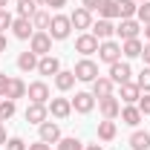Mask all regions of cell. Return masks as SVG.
<instances>
[{
  "instance_id": "obj_28",
  "label": "cell",
  "mask_w": 150,
  "mask_h": 150,
  "mask_svg": "<svg viewBox=\"0 0 150 150\" xmlns=\"http://www.w3.org/2000/svg\"><path fill=\"white\" fill-rule=\"evenodd\" d=\"M35 12H38V3H35V0H18V18L32 20V18H35Z\"/></svg>"
},
{
  "instance_id": "obj_13",
  "label": "cell",
  "mask_w": 150,
  "mask_h": 150,
  "mask_svg": "<svg viewBox=\"0 0 150 150\" xmlns=\"http://www.w3.org/2000/svg\"><path fill=\"white\" fill-rule=\"evenodd\" d=\"M38 130H40V142H46V144H58L61 142V127L55 121H43V124H38Z\"/></svg>"
},
{
  "instance_id": "obj_31",
  "label": "cell",
  "mask_w": 150,
  "mask_h": 150,
  "mask_svg": "<svg viewBox=\"0 0 150 150\" xmlns=\"http://www.w3.org/2000/svg\"><path fill=\"white\" fill-rule=\"evenodd\" d=\"M15 110H18V107H15V101H12V98H0V121L12 118V115H15Z\"/></svg>"
},
{
  "instance_id": "obj_24",
  "label": "cell",
  "mask_w": 150,
  "mask_h": 150,
  "mask_svg": "<svg viewBox=\"0 0 150 150\" xmlns=\"http://www.w3.org/2000/svg\"><path fill=\"white\" fill-rule=\"evenodd\" d=\"M130 147L133 150H150V133L147 130H136L130 136Z\"/></svg>"
},
{
  "instance_id": "obj_14",
  "label": "cell",
  "mask_w": 150,
  "mask_h": 150,
  "mask_svg": "<svg viewBox=\"0 0 150 150\" xmlns=\"http://www.w3.org/2000/svg\"><path fill=\"white\" fill-rule=\"evenodd\" d=\"M46 115H49V107L46 104H32L29 101V107H26V121L29 124H43Z\"/></svg>"
},
{
  "instance_id": "obj_38",
  "label": "cell",
  "mask_w": 150,
  "mask_h": 150,
  "mask_svg": "<svg viewBox=\"0 0 150 150\" xmlns=\"http://www.w3.org/2000/svg\"><path fill=\"white\" fill-rule=\"evenodd\" d=\"M26 150H52V144H46V142H40V139H38L35 144H26Z\"/></svg>"
},
{
  "instance_id": "obj_50",
  "label": "cell",
  "mask_w": 150,
  "mask_h": 150,
  "mask_svg": "<svg viewBox=\"0 0 150 150\" xmlns=\"http://www.w3.org/2000/svg\"><path fill=\"white\" fill-rule=\"evenodd\" d=\"M0 124H3V121H0Z\"/></svg>"
},
{
  "instance_id": "obj_33",
  "label": "cell",
  "mask_w": 150,
  "mask_h": 150,
  "mask_svg": "<svg viewBox=\"0 0 150 150\" xmlns=\"http://www.w3.org/2000/svg\"><path fill=\"white\" fill-rule=\"evenodd\" d=\"M58 150H84V144H81L75 136H69V139H61V142H58Z\"/></svg>"
},
{
  "instance_id": "obj_41",
  "label": "cell",
  "mask_w": 150,
  "mask_h": 150,
  "mask_svg": "<svg viewBox=\"0 0 150 150\" xmlns=\"http://www.w3.org/2000/svg\"><path fill=\"white\" fill-rule=\"evenodd\" d=\"M81 6H84V9H90V12H93V9H98V6H101V0H84V3H81Z\"/></svg>"
},
{
  "instance_id": "obj_8",
  "label": "cell",
  "mask_w": 150,
  "mask_h": 150,
  "mask_svg": "<svg viewBox=\"0 0 150 150\" xmlns=\"http://www.w3.org/2000/svg\"><path fill=\"white\" fill-rule=\"evenodd\" d=\"M98 38L93 35V32H84V35L75 38V52H81V55H93V52H98Z\"/></svg>"
},
{
  "instance_id": "obj_48",
  "label": "cell",
  "mask_w": 150,
  "mask_h": 150,
  "mask_svg": "<svg viewBox=\"0 0 150 150\" xmlns=\"http://www.w3.org/2000/svg\"><path fill=\"white\" fill-rule=\"evenodd\" d=\"M35 3H38V6H40V3H43V6H46V0H35Z\"/></svg>"
},
{
  "instance_id": "obj_43",
  "label": "cell",
  "mask_w": 150,
  "mask_h": 150,
  "mask_svg": "<svg viewBox=\"0 0 150 150\" xmlns=\"http://www.w3.org/2000/svg\"><path fill=\"white\" fill-rule=\"evenodd\" d=\"M6 142H9V139H6V127L0 124V144H6Z\"/></svg>"
},
{
  "instance_id": "obj_7",
  "label": "cell",
  "mask_w": 150,
  "mask_h": 150,
  "mask_svg": "<svg viewBox=\"0 0 150 150\" xmlns=\"http://www.w3.org/2000/svg\"><path fill=\"white\" fill-rule=\"evenodd\" d=\"M46 107L52 112V118H58V121H64V118L72 115V101H69V98H49Z\"/></svg>"
},
{
  "instance_id": "obj_6",
  "label": "cell",
  "mask_w": 150,
  "mask_h": 150,
  "mask_svg": "<svg viewBox=\"0 0 150 150\" xmlns=\"http://www.w3.org/2000/svg\"><path fill=\"white\" fill-rule=\"evenodd\" d=\"M26 95L32 104H49V84L46 81H32L26 87Z\"/></svg>"
},
{
  "instance_id": "obj_2",
  "label": "cell",
  "mask_w": 150,
  "mask_h": 150,
  "mask_svg": "<svg viewBox=\"0 0 150 150\" xmlns=\"http://www.w3.org/2000/svg\"><path fill=\"white\" fill-rule=\"evenodd\" d=\"M75 78L78 81H84V84H93L95 78H98V64L95 61H90V58H81L78 64H75Z\"/></svg>"
},
{
  "instance_id": "obj_16",
  "label": "cell",
  "mask_w": 150,
  "mask_h": 150,
  "mask_svg": "<svg viewBox=\"0 0 150 150\" xmlns=\"http://www.w3.org/2000/svg\"><path fill=\"white\" fill-rule=\"evenodd\" d=\"M98 40H110L112 35H115V26H112V20H104V18H98L93 23V29H90Z\"/></svg>"
},
{
  "instance_id": "obj_22",
  "label": "cell",
  "mask_w": 150,
  "mask_h": 150,
  "mask_svg": "<svg viewBox=\"0 0 150 150\" xmlns=\"http://www.w3.org/2000/svg\"><path fill=\"white\" fill-rule=\"evenodd\" d=\"M118 115H121V121H124V124H130V127H136V124L142 121V110H139L136 104H127V107H121V112H118Z\"/></svg>"
},
{
  "instance_id": "obj_19",
  "label": "cell",
  "mask_w": 150,
  "mask_h": 150,
  "mask_svg": "<svg viewBox=\"0 0 150 150\" xmlns=\"http://www.w3.org/2000/svg\"><path fill=\"white\" fill-rule=\"evenodd\" d=\"M118 90H121V101H124V104H139V98H142V90H139V84L127 81V84H121Z\"/></svg>"
},
{
  "instance_id": "obj_49",
  "label": "cell",
  "mask_w": 150,
  "mask_h": 150,
  "mask_svg": "<svg viewBox=\"0 0 150 150\" xmlns=\"http://www.w3.org/2000/svg\"><path fill=\"white\" fill-rule=\"evenodd\" d=\"M136 3H147V0H136Z\"/></svg>"
},
{
  "instance_id": "obj_9",
  "label": "cell",
  "mask_w": 150,
  "mask_h": 150,
  "mask_svg": "<svg viewBox=\"0 0 150 150\" xmlns=\"http://www.w3.org/2000/svg\"><path fill=\"white\" fill-rule=\"evenodd\" d=\"M98 112L104 115V118H118V112H121V101L115 98V95H107V98H98Z\"/></svg>"
},
{
  "instance_id": "obj_44",
  "label": "cell",
  "mask_w": 150,
  "mask_h": 150,
  "mask_svg": "<svg viewBox=\"0 0 150 150\" xmlns=\"http://www.w3.org/2000/svg\"><path fill=\"white\" fill-rule=\"evenodd\" d=\"M0 52H6V35H0Z\"/></svg>"
},
{
  "instance_id": "obj_39",
  "label": "cell",
  "mask_w": 150,
  "mask_h": 150,
  "mask_svg": "<svg viewBox=\"0 0 150 150\" xmlns=\"http://www.w3.org/2000/svg\"><path fill=\"white\" fill-rule=\"evenodd\" d=\"M6 87H9V75H0V98H6Z\"/></svg>"
},
{
  "instance_id": "obj_29",
  "label": "cell",
  "mask_w": 150,
  "mask_h": 150,
  "mask_svg": "<svg viewBox=\"0 0 150 150\" xmlns=\"http://www.w3.org/2000/svg\"><path fill=\"white\" fill-rule=\"evenodd\" d=\"M49 20H52V15H49V12L38 9L35 18H32V26H35V32H46V29H49Z\"/></svg>"
},
{
  "instance_id": "obj_42",
  "label": "cell",
  "mask_w": 150,
  "mask_h": 150,
  "mask_svg": "<svg viewBox=\"0 0 150 150\" xmlns=\"http://www.w3.org/2000/svg\"><path fill=\"white\" fill-rule=\"evenodd\" d=\"M142 58H144V64L150 67V40L144 43V49H142Z\"/></svg>"
},
{
  "instance_id": "obj_34",
  "label": "cell",
  "mask_w": 150,
  "mask_h": 150,
  "mask_svg": "<svg viewBox=\"0 0 150 150\" xmlns=\"http://www.w3.org/2000/svg\"><path fill=\"white\" fill-rule=\"evenodd\" d=\"M136 18H139V23H142V26H144V23H150V0H147V3H139Z\"/></svg>"
},
{
  "instance_id": "obj_1",
  "label": "cell",
  "mask_w": 150,
  "mask_h": 150,
  "mask_svg": "<svg viewBox=\"0 0 150 150\" xmlns=\"http://www.w3.org/2000/svg\"><path fill=\"white\" fill-rule=\"evenodd\" d=\"M69 32H72L69 15H52V20H49V38L52 40H67Z\"/></svg>"
},
{
  "instance_id": "obj_11",
  "label": "cell",
  "mask_w": 150,
  "mask_h": 150,
  "mask_svg": "<svg viewBox=\"0 0 150 150\" xmlns=\"http://www.w3.org/2000/svg\"><path fill=\"white\" fill-rule=\"evenodd\" d=\"M72 110L81 112V115L93 112V110H95V95H93V93H75V98H72Z\"/></svg>"
},
{
  "instance_id": "obj_47",
  "label": "cell",
  "mask_w": 150,
  "mask_h": 150,
  "mask_svg": "<svg viewBox=\"0 0 150 150\" xmlns=\"http://www.w3.org/2000/svg\"><path fill=\"white\" fill-rule=\"evenodd\" d=\"M6 6H9V0H0V9H6Z\"/></svg>"
},
{
  "instance_id": "obj_12",
  "label": "cell",
  "mask_w": 150,
  "mask_h": 150,
  "mask_svg": "<svg viewBox=\"0 0 150 150\" xmlns=\"http://www.w3.org/2000/svg\"><path fill=\"white\" fill-rule=\"evenodd\" d=\"M139 32H142V23H139V20H133V18L121 20V23L115 26V35L121 38V40H130V38H139Z\"/></svg>"
},
{
  "instance_id": "obj_36",
  "label": "cell",
  "mask_w": 150,
  "mask_h": 150,
  "mask_svg": "<svg viewBox=\"0 0 150 150\" xmlns=\"http://www.w3.org/2000/svg\"><path fill=\"white\" fill-rule=\"evenodd\" d=\"M6 150H26V142H23L20 136H12V139L6 142Z\"/></svg>"
},
{
  "instance_id": "obj_45",
  "label": "cell",
  "mask_w": 150,
  "mask_h": 150,
  "mask_svg": "<svg viewBox=\"0 0 150 150\" xmlns=\"http://www.w3.org/2000/svg\"><path fill=\"white\" fill-rule=\"evenodd\" d=\"M142 29H144V38H147V40H150V23H144Z\"/></svg>"
},
{
  "instance_id": "obj_21",
  "label": "cell",
  "mask_w": 150,
  "mask_h": 150,
  "mask_svg": "<svg viewBox=\"0 0 150 150\" xmlns=\"http://www.w3.org/2000/svg\"><path fill=\"white\" fill-rule=\"evenodd\" d=\"M75 81H78V78H75V72H69V69H61V72L55 75V87L61 90V93L72 90V87H75Z\"/></svg>"
},
{
  "instance_id": "obj_32",
  "label": "cell",
  "mask_w": 150,
  "mask_h": 150,
  "mask_svg": "<svg viewBox=\"0 0 150 150\" xmlns=\"http://www.w3.org/2000/svg\"><path fill=\"white\" fill-rule=\"evenodd\" d=\"M136 84H139V90H142V93H150V67H144V69L139 72Z\"/></svg>"
},
{
  "instance_id": "obj_23",
  "label": "cell",
  "mask_w": 150,
  "mask_h": 150,
  "mask_svg": "<svg viewBox=\"0 0 150 150\" xmlns=\"http://www.w3.org/2000/svg\"><path fill=\"white\" fill-rule=\"evenodd\" d=\"M38 61L40 58L29 49V52H20L18 55V69H23V72H32V69H38Z\"/></svg>"
},
{
  "instance_id": "obj_20",
  "label": "cell",
  "mask_w": 150,
  "mask_h": 150,
  "mask_svg": "<svg viewBox=\"0 0 150 150\" xmlns=\"http://www.w3.org/2000/svg\"><path fill=\"white\" fill-rule=\"evenodd\" d=\"M6 98L18 101V98H26V84L20 78H9V87H6Z\"/></svg>"
},
{
  "instance_id": "obj_15",
  "label": "cell",
  "mask_w": 150,
  "mask_h": 150,
  "mask_svg": "<svg viewBox=\"0 0 150 150\" xmlns=\"http://www.w3.org/2000/svg\"><path fill=\"white\" fill-rule=\"evenodd\" d=\"M12 32H15V38H18V40H29V38L35 35V26H32V20H26V18H15Z\"/></svg>"
},
{
  "instance_id": "obj_10",
  "label": "cell",
  "mask_w": 150,
  "mask_h": 150,
  "mask_svg": "<svg viewBox=\"0 0 150 150\" xmlns=\"http://www.w3.org/2000/svg\"><path fill=\"white\" fill-rule=\"evenodd\" d=\"M69 23H72L75 29L87 32V29H93V12H90V9H84V6H78L72 15H69Z\"/></svg>"
},
{
  "instance_id": "obj_3",
  "label": "cell",
  "mask_w": 150,
  "mask_h": 150,
  "mask_svg": "<svg viewBox=\"0 0 150 150\" xmlns=\"http://www.w3.org/2000/svg\"><path fill=\"white\" fill-rule=\"evenodd\" d=\"M29 49H32L38 58L52 55V38H49V32H35V35L29 38Z\"/></svg>"
},
{
  "instance_id": "obj_17",
  "label": "cell",
  "mask_w": 150,
  "mask_h": 150,
  "mask_svg": "<svg viewBox=\"0 0 150 150\" xmlns=\"http://www.w3.org/2000/svg\"><path fill=\"white\" fill-rule=\"evenodd\" d=\"M38 72H40V75H52V78H55V75L61 72V61H58L55 55H43L40 61H38Z\"/></svg>"
},
{
  "instance_id": "obj_30",
  "label": "cell",
  "mask_w": 150,
  "mask_h": 150,
  "mask_svg": "<svg viewBox=\"0 0 150 150\" xmlns=\"http://www.w3.org/2000/svg\"><path fill=\"white\" fill-rule=\"evenodd\" d=\"M98 15H101L104 20L118 18V6H115V0H101V6H98Z\"/></svg>"
},
{
  "instance_id": "obj_40",
  "label": "cell",
  "mask_w": 150,
  "mask_h": 150,
  "mask_svg": "<svg viewBox=\"0 0 150 150\" xmlns=\"http://www.w3.org/2000/svg\"><path fill=\"white\" fill-rule=\"evenodd\" d=\"M46 6H49V9H64V6H67V0H46Z\"/></svg>"
},
{
  "instance_id": "obj_37",
  "label": "cell",
  "mask_w": 150,
  "mask_h": 150,
  "mask_svg": "<svg viewBox=\"0 0 150 150\" xmlns=\"http://www.w3.org/2000/svg\"><path fill=\"white\" fill-rule=\"evenodd\" d=\"M136 107L142 110V115H150V93H142V98H139Z\"/></svg>"
},
{
  "instance_id": "obj_35",
  "label": "cell",
  "mask_w": 150,
  "mask_h": 150,
  "mask_svg": "<svg viewBox=\"0 0 150 150\" xmlns=\"http://www.w3.org/2000/svg\"><path fill=\"white\" fill-rule=\"evenodd\" d=\"M12 23H15L12 12H9V9H0V35H3L6 29H12Z\"/></svg>"
},
{
  "instance_id": "obj_26",
  "label": "cell",
  "mask_w": 150,
  "mask_h": 150,
  "mask_svg": "<svg viewBox=\"0 0 150 150\" xmlns=\"http://www.w3.org/2000/svg\"><path fill=\"white\" fill-rule=\"evenodd\" d=\"M98 139H101V142H112V139H115V121H112V118L98 121Z\"/></svg>"
},
{
  "instance_id": "obj_4",
  "label": "cell",
  "mask_w": 150,
  "mask_h": 150,
  "mask_svg": "<svg viewBox=\"0 0 150 150\" xmlns=\"http://www.w3.org/2000/svg\"><path fill=\"white\" fill-rule=\"evenodd\" d=\"M98 61H104V64L121 61V43H115V40H101V43H98Z\"/></svg>"
},
{
  "instance_id": "obj_27",
  "label": "cell",
  "mask_w": 150,
  "mask_h": 150,
  "mask_svg": "<svg viewBox=\"0 0 150 150\" xmlns=\"http://www.w3.org/2000/svg\"><path fill=\"white\" fill-rule=\"evenodd\" d=\"M115 6H118V18L121 20H127L136 15V9H139V3L136 0H115Z\"/></svg>"
},
{
  "instance_id": "obj_18",
  "label": "cell",
  "mask_w": 150,
  "mask_h": 150,
  "mask_svg": "<svg viewBox=\"0 0 150 150\" xmlns=\"http://www.w3.org/2000/svg\"><path fill=\"white\" fill-rule=\"evenodd\" d=\"M112 90H115V84H112L107 75H98L93 81V95L95 98H107V95H112Z\"/></svg>"
},
{
  "instance_id": "obj_25",
  "label": "cell",
  "mask_w": 150,
  "mask_h": 150,
  "mask_svg": "<svg viewBox=\"0 0 150 150\" xmlns=\"http://www.w3.org/2000/svg\"><path fill=\"white\" fill-rule=\"evenodd\" d=\"M142 49H144V43H142L139 38H130V40L121 43V55H127V58H139V55H142Z\"/></svg>"
},
{
  "instance_id": "obj_46",
  "label": "cell",
  "mask_w": 150,
  "mask_h": 150,
  "mask_svg": "<svg viewBox=\"0 0 150 150\" xmlns=\"http://www.w3.org/2000/svg\"><path fill=\"white\" fill-rule=\"evenodd\" d=\"M84 150H104V147H101V144H87Z\"/></svg>"
},
{
  "instance_id": "obj_5",
  "label": "cell",
  "mask_w": 150,
  "mask_h": 150,
  "mask_svg": "<svg viewBox=\"0 0 150 150\" xmlns=\"http://www.w3.org/2000/svg\"><path fill=\"white\" fill-rule=\"evenodd\" d=\"M130 75H133V69H130V64L127 61H115V64H110V78L115 87H121V84H127L130 81Z\"/></svg>"
}]
</instances>
